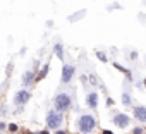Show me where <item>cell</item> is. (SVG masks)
I'll list each match as a JSON object with an SVG mask.
<instances>
[{"mask_svg": "<svg viewBox=\"0 0 146 134\" xmlns=\"http://www.w3.org/2000/svg\"><path fill=\"white\" fill-rule=\"evenodd\" d=\"M53 105H55V110L58 112H67L70 108V96L67 93H58L55 95L53 98Z\"/></svg>", "mask_w": 146, "mask_h": 134, "instance_id": "6da1fadb", "label": "cell"}, {"mask_svg": "<svg viewBox=\"0 0 146 134\" xmlns=\"http://www.w3.org/2000/svg\"><path fill=\"white\" fill-rule=\"evenodd\" d=\"M95 125H96L95 117H93V115H88V113L81 115V117H79V120H78V127H79V131H81V132H90V131H93V129H95Z\"/></svg>", "mask_w": 146, "mask_h": 134, "instance_id": "7a4b0ae2", "label": "cell"}, {"mask_svg": "<svg viewBox=\"0 0 146 134\" xmlns=\"http://www.w3.org/2000/svg\"><path fill=\"white\" fill-rule=\"evenodd\" d=\"M62 112H55V110H52V112H48V115H46V125L50 127V129H58L60 127V124H62V115H60Z\"/></svg>", "mask_w": 146, "mask_h": 134, "instance_id": "3957f363", "label": "cell"}, {"mask_svg": "<svg viewBox=\"0 0 146 134\" xmlns=\"http://www.w3.org/2000/svg\"><path fill=\"white\" fill-rule=\"evenodd\" d=\"M29 98H31V95H29L28 90H19V91L14 95V103H16V105H24V103L29 101Z\"/></svg>", "mask_w": 146, "mask_h": 134, "instance_id": "277c9868", "label": "cell"}, {"mask_svg": "<svg viewBox=\"0 0 146 134\" xmlns=\"http://www.w3.org/2000/svg\"><path fill=\"white\" fill-rule=\"evenodd\" d=\"M129 122H131V117H129V115H125V113H117V115L113 117V124H115L117 127H120V129L127 127V125H129Z\"/></svg>", "mask_w": 146, "mask_h": 134, "instance_id": "5b68a950", "label": "cell"}, {"mask_svg": "<svg viewBox=\"0 0 146 134\" xmlns=\"http://www.w3.org/2000/svg\"><path fill=\"white\" fill-rule=\"evenodd\" d=\"M72 76H74V65L65 64L62 69V83H69L72 79Z\"/></svg>", "mask_w": 146, "mask_h": 134, "instance_id": "8992f818", "label": "cell"}, {"mask_svg": "<svg viewBox=\"0 0 146 134\" xmlns=\"http://www.w3.org/2000/svg\"><path fill=\"white\" fill-rule=\"evenodd\" d=\"M134 115L139 122H146V108L144 107H136L134 108Z\"/></svg>", "mask_w": 146, "mask_h": 134, "instance_id": "52a82bcc", "label": "cell"}, {"mask_svg": "<svg viewBox=\"0 0 146 134\" xmlns=\"http://www.w3.org/2000/svg\"><path fill=\"white\" fill-rule=\"evenodd\" d=\"M35 81V72L33 71H26L23 76V84L24 86H31V83Z\"/></svg>", "mask_w": 146, "mask_h": 134, "instance_id": "ba28073f", "label": "cell"}, {"mask_svg": "<svg viewBox=\"0 0 146 134\" xmlns=\"http://www.w3.org/2000/svg\"><path fill=\"white\" fill-rule=\"evenodd\" d=\"M86 103H88L90 108H96V105H98V95L96 93H90L88 98H86Z\"/></svg>", "mask_w": 146, "mask_h": 134, "instance_id": "9c48e42d", "label": "cell"}, {"mask_svg": "<svg viewBox=\"0 0 146 134\" xmlns=\"http://www.w3.org/2000/svg\"><path fill=\"white\" fill-rule=\"evenodd\" d=\"M53 52H55V55H57L60 60H64V46H62L60 43H55V46H53Z\"/></svg>", "mask_w": 146, "mask_h": 134, "instance_id": "30bf717a", "label": "cell"}, {"mask_svg": "<svg viewBox=\"0 0 146 134\" xmlns=\"http://www.w3.org/2000/svg\"><path fill=\"white\" fill-rule=\"evenodd\" d=\"M122 103H124V105H131V96H129V93H122Z\"/></svg>", "mask_w": 146, "mask_h": 134, "instance_id": "8fae6325", "label": "cell"}, {"mask_svg": "<svg viewBox=\"0 0 146 134\" xmlns=\"http://www.w3.org/2000/svg\"><path fill=\"white\" fill-rule=\"evenodd\" d=\"M46 72H48V65H45V67H43V71L36 76V79H38V81H40V79H43V78L46 76Z\"/></svg>", "mask_w": 146, "mask_h": 134, "instance_id": "7c38bea8", "label": "cell"}, {"mask_svg": "<svg viewBox=\"0 0 146 134\" xmlns=\"http://www.w3.org/2000/svg\"><path fill=\"white\" fill-rule=\"evenodd\" d=\"M84 14H86L84 11H79V12H78V14H74V16H69V21H76L78 17H81V16H84Z\"/></svg>", "mask_w": 146, "mask_h": 134, "instance_id": "4fadbf2b", "label": "cell"}, {"mask_svg": "<svg viewBox=\"0 0 146 134\" xmlns=\"http://www.w3.org/2000/svg\"><path fill=\"white\" fill-rule=\"evenodd\" d=\"M96 57H98L100 60H103V62H107V57H105V53H103V52H96Z\"/></svg>", "mask_w": 146, "mask_h": 134, "instance_id": "5bb4252c", "label": "cell"}, {"mask_svg": "<svg viewBox=\"0 0 146 134\" xmlns=\"http://www.w3.org/2000/svg\"><path fill=\"white\" fill-rule=\"evenodd\" d=\"M115 67H117V69H119V71H122L124 74H127V76H129V71H127V69H124V67H122V65H119V64H115Z\"/></svg>", "mask_w": 146, "mask_h": 134, "instance_id": "9a60e30c", "label": "cell"}, {"mask_svg": "<svg viewBox=\"0 0 146 134\" xmlns=\"http://www.w3.org/2000/svg\"><path fill=\"white\" fill-rule=\"evenodd\" d=\"M9 131H11V132H16V131H17V125H16V124H11V125H9Z\"/></svg>", "mask_w": 146, "mask_h": 134, "instance_id": "2e32d148", "label": "cell"}, {"mask_svg": "<svg viewBox=\"0 0 146 134\" xmlns=\"http://www.w3.org/2000/svg\"><path fill=\"white\" fill-rule=\"evenodd\" d=\"M132 132H134V134H143V129H141V127H134Z\"/></svg>", "mask_w": 146, "mask_h": 134, "instance_id": "e0dca14e", "label": "cell"}, {"mask_svg": "<svg viewBox=\"0 0 146 134\" xmlns=\"http://www.w3.org/2000/svg\"><path fill=\"white\" fill-rule=\"evenodd\" d=\"M107 105H108V107L113 105V100H112V98H107Z\"/></svg>", "mask_w": 146, "mask_h": 134, "instance_id": "ac0fdd59", "label": "cell"}, {"mask_svg": "<svg viewBox=\"0 0 146 134\" xmlns=\"http://www.w3.org/2000/svg\"><path fill=\"white\" fill-rule=\"evenodd\" d=\"M103 134H113V132H112V131H107V129H105V131H103Z\"/></svg>", "mask_w": 146, "mask_h": 134, "instance_id": "d6986e66", "label": "cell"}, {"mask_svg": "<svg viewBox=\"0 0 146 134\" xmlns=\"http://www.w3.org/2000/svg\"><path fill=\"white\" fill-rule=\"evenodd\" d=\"M57 134H65V132H64V131H58V132H57Z\"/></svg>", "mask_w": 146, "mask_h": 134, "instance_id": "ffe728a7", "label": "cell"}, {"mask_svg": "<svg viewBox=\"0 0 146 134\" xmlns=\"http://www.w3.org/2000/svg\"><path fill=\"white\" fill-rule=\"evenodd\" d=\"M38 134H48V132H46V131H43V132H38Z\"/></svg>", "mask_w": 146, "mask_h": 134, "instance_id": "44dd1931", "label": "cell"}]
</instances>
